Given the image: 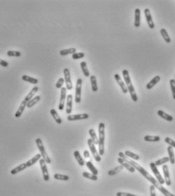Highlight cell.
<instances>
[{"mask_svg": "<svg viewBox=\"0 0 175 196\" xmlns=\"http://www.w3.org/2000/svg\"><path fill=\"white\" fill-rule=\"evenodd\" d=\"M116 196H138V195H136L131 194V193H128V192H119L116 193Z\"/></svg>", "mask_w": 175, "mask_h": 196, "instance_id": "f6af8a7d", "label": "cell"}, {"mask_svg": "<svg viewBox=\"0 0 175 196\" xmlns=\"http://www.w3.org/2000/svg\"><path fill=\"white\" fill-rule=\"evenodd\" d=\"M83 176L85 177V178L89 179V180H91L94 181H97L98 180V177L97 175H95V174H93V173H90L88 172H83Z\"/></svg>", "mask_w": 175, "mask_h": 196, "instance_id": "d590c367", "label": "cell"}, {"mask_svg": "<svg viewBox=\"0 0 175 196\" xmlns=\"http://www.w3.org/2000/svg\"><path fill=\"white\" fill-rule=\"evenodd\" d=\"M119 158H123V159H126V156L124 153H123L122 152H119Z\"/></svg>", "mask_w": 175, "mask_h": 196, "instance_id": "c3c4849f", "label": "cell"}, {"mask_svg": "<svg viewBox=\"0 0 175 196\" xmlns=\"http://www.w3.org/2000/svg\"><path fill=\"white\" fill-rule=\"evenodd\" d=\"M134 26L139 27L140 26V10L139 9H135L134 11Z\"/></svg>", "mask_w": 175, "mask_h": 196, "instance_id": "603a6c76", "label": "cell"}, {"mask_svg": "<svg viewBox=\"0 0 175 196\" xmlns=\"http://www.w3.org/2000/svg\"><path fill=\"white\" fill-rule=\"evenodd\" d=\"M118 161H119V163L122 166H123V168H126L127 170L129 172H131V173H134V172H135V170H136V169H135L133 166H131V164H130L126 159H123V158H118Z\"/></svg>", "mask_w": 175, "mask_h": 196, "instance_id": "5bb4252c", "label": "cell"}, {"mask_svg": "<svg viewBox=\"0 0 175 196\" xmlns=\"http://www.w3.org/2000/svg\"><path fill=\"white\" fill-rule=\"evenodd\" d=\"M39 165L41 167V170L42 172V176H43V179L45 181H48L49 179H50V176H49L48 170L47 168V163L46 162V161L43 159V158H41L39 160Z\"/></svg>", "mask_w": 175, "mask_h": 196, "instance_id": "ba28073f", "label": "cell"}, {"mask_svg": "<svg viewBox=\"0 0 175 196\" xmlns=\"http://www.w3.org/2000/svg\"><path fill=\"white\" fill-rule=\"evenodd\" d=\"M26 168H27V167H26V163H22V164H21L20 165H18V166L13 168L12 170H11V174L15 175V174H17V173H19V172H21L22 170H24Z\"/></svg>", "mask_w": 175, "mask_h": 196, "instance_id": "ac0fdd59", "label": "cell"}, {"mask_svg": "<svg viewBox=\"0 0 175 196\" xmlns=\"http://www.w3.org/2000/svg\"><path fill=\"white\" fill-rule=\"evenodd\" d=\"M157 114H158V116H159L160 117L162 118V119H164L165 120H166V121H173V119H174L173 116H171V115H169V114L166 113V112H164V111L158 110Z\"/></svg>", "mask_w": 175, "mask_h": 196, "instance_id": "ffe728a7", "label": "cell"}, {"mask_svg": "<svg viewBox=\"0 0 175 196\" xmlns=\"http://www.w3.org/2000/svg\"><path fill=\"white\" fill-rule=\"evenodd\" d=\"M122 75L123 78H124V82H125V84H126L127 88H128V92H129L130 94H131V100H133L134 102H137V100H138V98H137V94L136 92H135L133 85L131 83V78H130L129 75V72L128 71V70H122Z\"/></svg>", "mask_w": 175, "mask_h": 196, "instance_id": "3957f363", "label": "cell"}, {"mask_svg": "<svg viewBox=\"0 0 175 196\" xmlns=\"http://www.w3.org/2000/svg\"><path fill=\"white\" fill-rule=\"evenodd\" d=\"M54 178L58 180H62V181H67L69 180L70 177L67 175H64V174H60V173H55L54 175Z\"/></svg>", "mask_w": 175, "mask_h": 196, "instance_id": "8d00e7d4", "label": "cell"}, {"mask_svg": "<svg viewBox=\"0 0 175 196\" xmlns=\"http://www.w3.org/2000/svg\"><path fill=\"white\" fill-rule=\"evenodd\" d=\"M168 158H169V160H170V163L171 165H174L175 164V156L174 153V149L173 147H171V146L168 147Z\"/></svg>", "mask_w": 175, "mask_h": 196, "instance_id": "484cf974", "label": "cell"}, {"mask_svg": "<svg viewBox=\"0 0 175 196\" xmlns=\"http://www.w3.org/2000/svg\"><path fill=\"white\" fill-rule=\"evenodd\" d=\"M83 155H84V157L85 158H88L90 157V153L88 150H85L84 152H83Z\"/></svg>", "mask_w": 175, "mask_h": 196, "instance_id": "681fc988", "label": "cell"}, {"mask_svg": "<svg viewBox=\"0 0 175 196\" xmlns=\"http://www.w3.org/2000/svg\"><path fill=\"white\" fill-rule=\"evenodd\" d=\"M165 142L171 147H173V148H175V141L172 140L171 138H170V137H166L165 139Z\"/></svg>", "mask_w": 175, "mask_h": 196, "instance_id": "ee69618b", "label": "cell"}, {"mask_svg": "<svg viewBox=\"0 0 175 196\" xmlns=\"http://www.w3.org/2000/svg\"><path fill=\"white\" fill-rule=\"evenodd\" d=\"M21 79H22V80L23 81H24V82H27L31 83V84L33 85H36L37 83L39 82L38 79H35V78L30 77V76H29V75H23V76L21 77Z\"/></svg>", "mask_w": 175, "mask_h": 196, "instance_id": "f1b7e54d", "label": "cell"}, {"mask_svg": "<svg viewBox=\"0 0 175 196\" xmlns=\"http://www.w3.org/2000/svg\"><path fill=\"white\" fill-rule=\"evenodd\" d=\"M35 142L36 143V146L37 147H38V149H39V152H40V155L42 158L46 161V162L47 163V164H51V158H50V157L48 156V155L47 154V152H46V149H45V147H44L43 143H42V140H41L40 138H37Z\"/></svg>", "mask_w": 175, "mask_h": 196, "instance_id": "5b68a950", "label": "cell"}, {"mask_svg": "<svg viewBox=\"0 0 175 196\" xmlns=\"http://www.w3.org/2000/svg\"><path fill=\"white\" fill-rule=\"evenodd\" d=\"M124 154H125L126 156H128V157H130L131 158H132V159L134 160H136V161H138V160L140 159V156H139L138 155L135 154V153L131 152V151H125Z\"/></svg>", "mask_w": 175, "mask_h": 196, "instance_id": "74e56055", "label": "cell"}, {"mask_svg": "<svg viewBox=\"0 0 175 196\" xmlns=\"http://www.w3.org/2000/svg\"><path fill=\"white\" fill-rule=\"evenodd\" d=\"M149 189H150V196H156V188H155V186L151 185L150 187H149Z\"/></svg>", "mask_w": 175, "mask_h": 196, "instance_id": "bcb514c9", "label": "cell"}, {"mask_svg": "<svg viewBox=\"0 0 175 196\" xmlns=\"http://www.w3.org/2000/svg\"><path fill=\"white\" fill-rule=\"evenodd\" d=\"M114 78L116 79V81L117 82V83L119 84V85L120 86V88H121L122 91L124 94H127L128 93V88H127L126 84L124 83V82H123V80L122 79L121 76L119 75V74H115L114 75Z\"/></svg>", "mask_w": 175, "mask_h": 196, "instance_id": "9a60e30c", "label": "cell"}, {"mask_svg": "<svg viewBox=\"0 0 175 196\" xmlns=\"http://www.w3.org/2000/svg\"><path fill=\"white\" fill-rule=\"evenodd\" d=\"M67 98V88H62L60 90V98L59 106H58V109L59 110L62 111L63 110L65 107V100Z\"/></svg>", "mask_w": 175, "mask_h": 196, "instance_id": "7c38bea8", "label": "cell"}, {"mask_svg": "<svg viewBox=\"0 0 175 196\" xmlns=\"http://www.w3.org/2000/svg\"><path fill=\"white\" fill-rule=\"evenodd\" d=\"M85 57V54L83 52H75V54H72V58L73 60L82 59Z\"/></svg>", "mask_w": 175, "mask_h": 196, "instance_id": "b9f144b4", "label": "cell"}, {"mask_svg": "<svg viewBox=\"0 0 175 196\" xmlns=\"http://www.w3.org/2000/svg\"><path fill=\"white\" fill-rule=\"evenodd\" d=\"M85 165H86V166H87V168L89 169L90 171L91 172V173H93V174H95V175L97 176V174H98L97 169L95 168V166L93 165V163L91 162V161H87Z\"/></svg>", "mask_w": 175, "mask_h": 196, "instance_id": "4dcf8cb0", "label": "cell"}, {"mask_svg": "<svg viewBox=\"0 0 175 196\" xmlns=\"http://www.w3.org/2000/svg\"><path fill=\"white\" fill-rule=\"evenodd\" d=\"M122 170H123V166H122V165H120L119 166H116V168H114L113 169H112V170H109L108 175L109 176L116 175V174L119 173V172H121Z\"/></svg>", "mask_w": 175, "mask_h": 196, "instance_id": "836d02e7", "label": "cell"}, {"mask_svg": "<svg viewBox=\"0 0 175 196\" xmlns=\"http://www.w3.org/2000/svg\"><path fill=\"white\" fill-rule=\"evenodd\" d=\"M90 81H91V90H92L93 92H97L98 88L96 76H95V75H91V76H90Z\"/></svg>", "mask_w": 175, "mask_h": 196, "instance_id": "4316f807", "label": "cell"}, {"mask_svg": "<svg viewBox=\"0 0 175 196\" xmlns=\"http://www.w3.org/2000/svg\"><path fill=\"white\" fill-rule=\"evenodd\" d=\"M73 97L72 94H68L67 96V106H66V112L70 115L73 110Z\"/></svg>", "mask_w": 175, "mask_h": 196, "instance_id": "e0dca14e", "label": "cell"}, {"mask_svg": "<svg viewBox=\"0 0 175 196\" xmlns=\"http://www.w3.org/2000/svg\"><path fill=\"white\" fill-rule=\"evenodd\" d=\"M41 155L40 154H36V155L34 157H33L31 158V159L28 160V161H26V167L27 168H29V167H31L33 166V165H34V164H36V163L38 161H39V160L41 159Z\"/></svg>", "mask_w": 175, "mask_h": 196, "instance_id": "44dd1931", "label": "cell"}, {"mask_svg": "<svg viewBox=\"0 0 175 196\" xmlns=\"http://www.w3.org/2000/svg\"><path fill=\"white\" fill-rule=\"evenodd\" d=\"M144 15H145L146 20L147 21V23H148V26L150 29H154L155 28V23L153 22V20H152V15H151L150 10L149 9H144Z\"/></svg>", "mask_w": 175, "mask_h": 196, "instance_id": "4fadbf2b", "label": "cell"}, {"mask_svg": "<svg viewBox=\"0 0 175 196\" xmlns=\"http://www.w3.org/2000/svg\"><path fill=\"white\" fill-rule=\"evenodd\" d=\"M169 161H170V160H169V158H168V157H164V158H161V159L157 160V161H156V162H154V163H155V165H156V166H160V165H165V163L168 162Z\"/></svg>", "mask_w": 175, "mask_h": 196, "instance_id": "f35d334b", "label": "cell"}, {"mask_svg": "<svg viewBox=\"0 0 175 196\" xmlns=\"http://www.w3.org/2000/svg\"><path fill=\"white\" fill-rule=\"evenodd\" d=\"M73 155H74V157H75V160L77 161L78 164H79L80 166H84V165H85V161L83 160V156H81L79 151H78V150L75 151L73 153Z\"/></svg>", "mask_w": 175, "mask_h": 196, "instance_id": "7402d4cb", "label": "cell"}, {"mask_svg": "<svg viewBox=\"0 0 175 196\" xmlns=\"http://www.w3.org/2000/svg\"><path fill=\"white\" fill-rule=\"evenodd\" d=\"M88 145L89 146V149L91 152V154L93 155V157H94V158L95 159V161H97V162L101 161V156H100L99 152H98L97 150L96 147H95V144L94 143V142H93L92 140H91V138L88 140Z\"/></svg>", "mask_w": 175, "mask_h": 196, "instance_id": "8992f818", "label": "cell"}, {"mask_svg": "<svg viewBox=\"0 0 175 196\" xmlns=\"http://www.w3.org/2000/svg\"><path fill=\"white\" fill-rule=\"evenodd\" d=\"M98 134H99V138H98V146H99V154L100 156L104 155V141H105V124L100 122L98 126Z\"/></svg>", "mask_w": 175, "mask_h": 196, "instance_id": "277c9868", "label": "cell"}, {"mask_svg": "<svg viewBox=\"0 0 175 196\" xmlns=\"http://www.w3.org/2000/svg\"><path fill=\"white\" fill-rule=\"evenodd\" d=\"M9 63H8L7 61H5V60H2L0 59V66H2V67H9Z\"/></svg>", "mask_w": 175, "mask_h": 196, "instance_id": "7dc6e473", "label": "cell"}, {"mask_svg": "<svg viewBox=\"0 0 175 196\" xmlns=\"http://www.w3.org/2000/svg\"><path fill=\"white\" fill-rule=\"evenodd\" d=\"M174 76H175V75H174Z\"/></svg>", "mask_w": 175, "mask_h": 196, "instance_id": "f907efd6", "label": "cell"}, {"mask_svg": "<svg viewBox=\"0 0 175 196\" xmlns=\"http://www.w3.org/2000/svg\"><path fill=\"white\" fill-rule=\"evenodd\" d=\"M161 138L159 136H151V135H147L144 137V140L146 142H159Z\"/></svg>", "mask_w": 175, "mask_h": 196, "instance_id": "d6a6232c", "label": "cell"}, {"mask_svg": "<svg viewBox=\"0 0 175 196\" xmlns=\"http://www.w3.org/2000/svg\"><path fill=\"white\" fill-rule=\"evenodd\" d=\"M149 166H150V168H151V170H152V171L153 172V173H154V175L156 176V177L157 178L158 182L161 185H162V184L165 183V180H164V178H162V177H161V173H160L159 170H158L157 166L155 165V163L151 162L150 164H149Z\"/></svg>", "mask_w": 175, "mask_h": 196, "instance_id": "9c48e42d", "label": "cell"}, {"mask_svg": "<svg viewBox=\"0 0 175 196\" xmlns=\"http://www.w3.org/2000/svg\"><path fill=\"white\" fill-rule=\"evenodd\" d=\"M160 33H161V36H162V38L164 39V40L165 41L166 43H168V44L171 43V39L170 36L168 35V32H167V30H165V29H164V28L161 29V30H160Z\"/></svg>", "mask_w": 175, "mask_h": 196, "instance_id": "83f0119b", "label": "cell"}, {"mask_svg": "<svg viewBox=\"0 0 175 196\" xmlns=\"http://www.w3.org/2000/svg\"><path fill=\"white\" fill-rule=\"evenodd\" d=\"M162 166V170L163 173H164V177H165V183L167 186H171V181L170 178V173H169V170H168V167L166 165H163Z\"/></svg>", "mask_w": 175, "mask_h": 196, "instance_id": "2e32d148", "label": "cell"}, {"mask_svg": "<svg viewBox=\"0 0 175 196\" xmlns=\"http://www.w3.org/2000/svg\"><path fill=\"white\" fill-rule=\"evenodd\" d=\"M63 75H64V81L66 83V88L67 90H72L73 88V83L71 81V75H70V72L69 69L65 68L63 70Z\"/></svg>", "mask_w": 175, "mask_h": 196, "instance_id": "30bf717a", "label": "cell"}, {"mask_svg": "<svg viewBox=\"0 0 175 196\" xmlns=\"http://www.w3.org/2000/svg\"><path fill=\"white\" fill-rule=\"evenodd\" d=\"M7 55L9 57H21V53L20 51H7Z\"/></svg>", "mask_w": 175, "mask_h": 196, "instance_id": "ab89813d", "label": "cell"}, {"mask_svg": "<svg viewBox=\"0 0 175 196\" xmlns=\"http://www.w3.org/2000/svg\"><path fill=\"white\" fill-rule=\"evenodd\" d=\"M88 132H89V135L91 136V139L92 140V141L94 142V143L95 144V146L98 145V143H99V141H98L97 136V134H96V132H95V130L93 129V128H91Z\"/></svg>", "mask_w": 175, "mask_h": 196, "instance_id": "1f68e13d", "label": "cell"}, {"mask_svg": "<svg viewBox=\"0 0 175 196\" xmlns=\"http://www.w3.org/2000/svg\"><path fill=\"white\" fill-rule=\"evenodd\" d=\"M160 80H161V77H160L159 75H156V76H155L152 80H150V82L147 85L146 88H147V89L148 90L152 89V88H153V87H154V86L156 85Z\"/></svg>", "mask_w": 175, "mask_h": 196, "instance_id": "d6986e66", "label": "cell"}, {"mask_svg": "<svg viewBox=\"0 0 175 196\" xmlns=\"http://www.w3.org/2000/svg\"><path fill=\"white\" fill-rule=\"evenodd\" d=\"M50 113H51V116H52L53 118H54V121H56L58 124H62V122H63V121H62L61 118L60 117L59 114L58 113V112H57L54 109H51V110H50Z\"/></svg>", "mask_w": 175, "mask_h": 196, "instance_id": "cb8c5ba5", "label": "cell"}, {"mask_svg": "<svg viewBox=\"0 0 175 196\" xmlns=\"http://www.w3.org/2000/svg\"><path fill=\"white\" fill-rule=\"evenodd\" d=\"M80 66H81V69L83 70V74L85 77H89L90 76V72L89 70H88V67H87V63H86L85 61H83L80 63Z\"/></svg>", "mask_w": 175, "mask_h": 196, "instance_id": "e575fe53", "label": "cell"}, {"mask_svg": "<svg viewBox=\"0 0 175 196\" xmlns=\"http://www.w3.org/2000/svg\"><path fill=\"white\" fill-rule=\"evenodd\" d=\"M39 91V87H37V86H35L34 88H33V89L30 91V93L26 95V97L24 98V100H23V101L21 102V103L20 104L19 106V108L18 109V110H17V112H15V115H14V116H15V118H20L21 116V115H22V113H23V112L24 111V109L25 107H26V105H27V103H28V102L30 101V100H31L32 98L33 97L34 95H35V94L36 93L37 91Z\"/></svg>", "mask_w": 175, "mask_h": 196, "instance_id": "7a4b0ae2", "label": "cell"}, {"mask_svg": "<svg viewBox=\"0 0 175 196\" xmlns=\"http://www.w3.org/2000/svg\"><path fill=\"white\" fill-rule=\"evenodd\" d=\"M41 100V97L39 96V95H37V96L33 97L32 98L31 100L28 102L26 107H28V108H31V107H33V106H35L36 104L38 103V102H39V100Z\"/></svg>", "mask_w": 175, "mask_h": 196, "instance_id": "f546056e", "label": "cell"}, {"mask_svg": "<svg viewBox=\"0 0 175 196\" xmlns=\"http://www.w3.org/2000/svg\"><path fill=\"white\" fill-rule=\"evenodd\" d=\"M89 118V115L87 113L76 114V115H69L67 116V120L70 121H79V120H85Z\"/></svg>", "mask_w": 175, "mask_h": 196, "instance_id": "8fae6325", "label": "cell"}, {"mask_svg": "<svg viewBox=\"0 0 175 196\" xmlns=\"http://www.w3.org/2000/svg\"><path fill=\"white\" fill-rule=\"evenodd\" d=\"M75 51H76V49H75V48H70L63 49L61 51H60L59 54L60 55H61V56H67V55H69V54H75Z\"/></svg>", "mask_w": 175, "mask_h": 196, "instance_id": "d4e9b609", "label": "cell"}, {"mask_svg": "<svg viewBox=\"0 0 175 196\" xmlns=\"http://www.w3.org/2000/svg\"><path fill=\"white\" fill-rule=\"evenodd\" d=\"M64 82L65 81L63 78H60V79L58 80V82H57L56 85H55L56 86V88H58V89H59V88L61 89L62 87H63V84H64Z\"/></svg>", "mask_w": 175, "mask_h": 196, "instance_id": "7bdbcfd3", "label": "cell"}, {"mask_svg": "<svg viewBox=\"0 0 175 196\" xmlns=\"http://www.w3.org/2000/svg\"><path fill=\"white\" fill-rule=\"evenodd\" d=\"M128 162H129L131 165V166H133L134 168L135 169L137 170V171L140 172V173L142 176H143V177H144L146 179H147V180L149 181V182L152 183V186H155L156 189H159V191L161 192L165 196H174V195H173L172 193H171L170 192L168 191V190H167V189H165V188L162 185H161L156 180L154 177H152L151 174H149V173H148V172H147V170H146L145 169L143 168V167L140 166L138 163H137L136 161H132V160L129 161Z\"/></svg>", "mask_w": 175, "mask_h": 196, "instance_id": "6da1fadb", "label": "cell"}, {"mask_svg": "<svg viewBox=\"0 0 175 196\" xmlns=\"http://www.w3.org/2000/svg\"><path fill=\"white\" fill-rule=\"evenodd\" d=\"M170 87L172 92V96H173L174 100H175V79H172L170 80Z\"/></svg>", "mask_w": 175, "mask_h": 196, "instance_id": "60d3db41", "label": "cell"}, {"mask_svg": "<svg viewBox=\"0 0 175 196\" xmlns=\"http://www.w3.org/2000/svg\"><path fill=\"white\" fill-rule=\"evenodd\" d=\"M82 86H83V79H78L76 81V86H75V102L79 103L81 102V96H82Z\"/></svg>", "mask_w": 175, "mask_h": 196, "instance_id": "52a82bcc", "label": "cell"}]
</instances>
